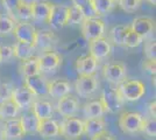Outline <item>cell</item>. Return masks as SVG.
<instances>
[{"label":"cell","mask_w":156,"mask_h":140,"mask_svg":"<svg viewBox=\"0 0 156 140\" xmlns=\"http://www.w3.org/2000/svg\"><path fill=\"white\" fill-rule=\"evenodd\" d=\"M118 92L125 102H135L142 98L146 93V87L139 80H125L118 84Z\"/></svg>","instance_id":"obj_1"},{"label":"cell","mask_w":156,"mask_h":140,"mask_svg":"<svg viewBox=\"0 0 156 140\" xmlns=\"http://www.w3.org/2000/svg\"><path fill=\"white\" fill-rule=\"evenodd\" d=\"M84 134V121L76 117L64 118L59 124V135L65 140H78Z\"/></svg>","instance_id":"obj_2"},{"label":"cell","mask_w":156,"mask_h":140,"mask_svg":"<svg viewBox=\"0 0 156 140\" xmlns=\"http://www.w3.org/2000/svg\"><path fill=\"white\" fill-rule=\"evenodd\" d=\"M143 116L139 112H124L119 117L118 125L120 130L127 134H135L141 132V126H142Z\"/></svg>","instance_id":"obj_3"},{"label":"cell","mask_w":156,"mask_h":140,"mask_svg":"<svg viewBox=\"0 0 156 140\" xmlns=\"http://www.w3.org/2000/svg\"><path fill=\"white\" fill-rule=\"evenodd\" d=\"M80 27L83 38L89 42L103 38L105 34V22L100 18L84 19V21L80 23Z\"/></svg>","instance_id":"obj_4"},{"label":"cell","mask_w":156,"mask_h":140,"mask_svg":"<svg viewBox=\"0 0 156 140\" xmlns=\"http://www.w3.org/2000/svg\"><path fill=\"white\" fill-rule=\"evenodd\" d=\"M100 102L103 103L105 107V111L108 113H117L119 112L122 105H124L125 100L121 98V96L119 95L117 89H106L101 92L100 96Z\"/></svg>","instance_id":"obj_5"},{"label":"cell","mask_w":156,"mask_h":140,"mask_svg":"<svg viewBox=\"0 0 156 140\" xmlns=\"http://www.w3.org/2000/svg\"><path fill=\"white\" fill-rule=\"evenodd\" d=\"M127 70L124 63H108L103 68V77L111 84H120L126 80Z\"/></svg>","instance_id":"obj_6"},{"label":"cell","mask_w":156,"mask_h":140,"mask_svg":"<svg viewBox=\"0 0 156 140\" xmlns=\"http://www.w3.org/2000/svg\"><path fill=\"white\" fill-rule=\"evenodd\" d=\"M99 82L96 75L91 76H79L75 83L76 92L80 97H90L98 90Z\"/></svg>","instance_id":"obj_7"},{"label":"cell","mask_w":156,"mask_h":140,"mask_svg":"<svg viewBox=\"0 0 156 140\" xmlns=\"http://www.w3.org/2000/svg\"><path fill=\"white\" fill-rule=\"evenodd\" d=\"M36 32H37V29L35 28L33 23L28 22V21H20V22H16L12 33L18 41L30 43L34 46Z\"/></svg>","instance_id":"obj_8"},{"label":"cell","mask_w":156,"mask_h":140,"mask_svg":"<svg viewBox=\"0 0 156 140\" xmlns=\"http://www.w3.org/2000/svg\"><path fill=\"white\" fill-rule=\"evenodd\" d=\"M89 52H90V55L99 62L104 59H107L111 55L112 45L107 40V38L103 36L89 42Z\"/></svg>","instance_id":"obj_9"},{"label":"cell","mask_w":156,"mask_h":140,"mask_svg":"<svg viewBox=\"0 0 156 140\" xmlns=\"http://www.w3.org/2000/svg\"><path fill=\"white\" fill-rule=\"evenodd\" d=\"M48 84L49 82L41 75H34L29 77H25V87L35 96V97H43L48 95Z\"/></svg>","instance_id":"obj_10"},{"label":"cell","mask_w":156,"mask_h":140,"mask_svg":"<svg viewBox=\"0 0 156 140\" xmlns=\"http://www.w3.org/2000/svg\"><path fill=\"white\" fill-rule=\"evenodd\" d=\"M130 28L144 41L153 36V33L155 32V21L148 16H139L133 20Z\"/></svg>","instance_id":"obj_11"},{"label":"cell","mask_w":156,"mask_h":140,"mask_svg":"<svg viewBox=\"0 0 156 140\" xmlns=\"http://www.w3.org/2000/svg\"><path fill=\"white\" fill-rule=\"evenodd\" d=\"M57 111L63 118H69V117H75V114L79 110V102L76 97L71 96L70 93L65 95L63 97L58 98L57 102Z\"/></svg>","instance_id":"obj_12"},{"label":"cell","mask_w":156,"mask_h":140,"mask_svg":"<svg viewBox=\"0 0 156 140\" xmlns=\"http://www.w3.org/2000/svg\"><path fill=\"white\" fill-rule=\"evenodd\" d=\"M37 59H39L41 73H51V71H55L62 64V56L58 53L54 52V50L44 52Z\"/></svg>","instance_id":"obj_13"},{"label":"cell","mask_w":156,"mask_h":140,"mask_svg":"<svg viewBox=\"0 0 156 140\" xmlns=\"http://www.w3.org/2000/svg\"><path fill=\"white\" fill-rule=\"evenodd\" d=\"M54 29H62L68 25V6L54 4L48 22Z\"/></svg>","instance_id":"obj_14"},{"label":"cell","mask_w":156,"mask_h":140,"mask_svg":"<svg viewBox=\"0 0 156 140\" xmlns=\"http://www.w3.org/2000/svg\"><path fill=\"white\" fill-rule=\"evenodd\" d=\"M30 5H32L33 20L47 23L54 4L48 1V0H34L30 2Z\"/></svg>","instance_id":"obj_15"},{"label":"cell","mask_w":156,"mask_h":140,"mask_svg":"<svg viewBox=\"0 0 156 140\" xmlns=\"http://www.w3.org/2000/svg\"><path fill=\"white\" fill-rule=\"evenodd\" d=\"M98 62L90 54L79 56L76 61V71L78 76H91L98 69Z\"/></svg>","instance_id":"obj_16"},{"label":"cell","mask_w":156,"mask_h":140,"mask_svg":"<svg viewBox=\"0 0 156 140\" xmlns=\"http://www.w3.org/2000/svg\"><path fill=\"white\" fill-rule=\"evenodd\" d=\"M57 42H58V38L51 31H37L35 41H34V47L48 52V50H52V48L57 45Z\"/></svg>","instance_id":"obj_17"},{"label":"cell","mask_w":156,"mask_h":140,"mask_svg":"<svg viewBox=\"0 0 156 140\" xmlns=\"http://www.w3.org/2000/svg\"><path fill=\"white\" fill-rule=\"evenodd\" d=\"M25 135V132L21 127L19 119H8L4 124V128L1 131L2 140H20Z\"/></svg>","instance_id":"obj_18"},{"label":"cell","mask_w":156,"mask_h":140,"mask_svg":"<svg viewBox=\"0 0 156 140\" xmlns=\"http://www.w3.org/2000/svg\"><path fill=\"white\" fill-rule=\"evenodd\" d=\"M11 99L18 105L19 109H28L32 106L33 102L35 99V96L33 95L25 85L14 89Z\"/></svg>","instance_id":"obj_19"},{"label":"cell","mask_w":156,"mask_h":140,"mask_svg":"<svg viewBox=\"0 0 156 140\" xmlns=\"http://www.w3.org/2000/svg\"><path fill=\"white\" fill-rule=\"evenodd\" d=\"M37 134L46 140L56 139L59 135V123L54 120L52 118L41 120Z\"/></svg>","instance_id":"obj_20"},{"label":"cell","mask_w":156,"mask_h":140,"mask_svg":"<svg viewBox=\"0 0 156 140\" xmlns=\"http://www.w3.org/2000/svg\"><path fill=\"white\" fill-rule=\"evenodd\" d=\"M84 121V134L91 139L93 135L106 130L107 123L104 117H97V118H86Z\"/></svg>","instance_id":"obj_21"},{"label":"cell","mask_w":156,"mask_h":140,"mask_svg":"<svg viewBox=\"0 0 156 140\" xmlns=\"http://www.w3.org/2000/svg\"><path fill=\"white\" fill-rule=\"evenodd\" d=\"M33 113L40 120L50 119L54 116V106L48 100H34L32 104Z\"/></svg>","instance_id":"obj_22"},{"label":"cell","mask_w":156,"mask_h":140,"mask_svg":"<svg viewBox=\"0 0 156 140\" xmlns=\"http://www.w3.org/2000/svg\"><path fill=\"white\" fill-rule=\"evenodd\" d=\"M71 85L68 81L64 80H55L49 82L48 84V95L52 98H61L65 95L70 93Z\"/></svg>","instance_id":"obj_23"},{"label":"cell","mask_w":156,"mask_h":140,"mask_svg":"<svg viewBox=\"0 0 156 140\" xmlns=\"http://www.w3.org/2000/svg\"><path fill=\"white\" fill-rule=\"evenodd\" d=\"M20 74L21 76L25 77H29V76H34V75H39L41 74L39 64V59L37 56H32L27 60L22 61V63L20 64Z\"/></svg>","instance_id":"obj_24"},{"label":"cell","mask_w":156,"mask_h":140,"mask_svg":"<svg viewBox=\"0 0 156 140\" xmlns=\"http://www.w3.org/2000/svg\"><path fill=\"white\" fill-rule=\"evenodd\" d=\"M128 29H129V26H126V25H118V26L112 27L108 32L107 40L110 41L111 45L124 47L125 36L128 32Z\"/></svg>","instance_id":"obj_25"},{"label":"cell","mask_w":156,"mask_h":140,"mask_svg":"<svg viewBox=\"0 0 156 140\" xmlns=\"http://www.w3.org/2000/svg\"><path fill=\"white\" fill-rule=\"evenodd\" d=\"M19 120L25 134H37L41 120L35 114H25Z\"/></svg>","instance_id":"obj_26"},{"label":"cell","mask_w":156,"mask_h":140,"mask_svg":"<svg viewBox=\"0 0 156 140\" xmlns=\"http://www.w3.org/2000/svg\"><path fill=\"white\" fill-rule=\"evenodd\" d=\"M13 47V54L14 57L19 59L21 61H25L29 57L34 56V52H35V47L30 45V43H26V42H21L18 41Z\"/></svg>","instance_id":"obj_27"},{"label":"cell","mask_w":156,"mask_h":140,"mask_svg":"<svg viewBox=\"0 0 156 140\" xmlns=\"http://www.w3.org/2000/svg\"><path fill=\"white\" fill-rule=\"evenodd\" d=\"M84 116L86 118H97V117H103L106 111L103 105V103L100 99L98 100H92L90 103H86L84 105Z\"/></svg>","instance_id":"obj_28"},{"label":"cell","mask_w":156,"mask_h":140,"mask_svg":"<svg viewBox=\"0 0 156 140\" xmlns=\"http://www.w3.org/2000/svg\"><path fill=\"white\" fill-rule=\"evenodd\" d=\"M19 107L12 99H7L0 103V118L1 119H12L19 113Z\"/></svg>","instance_id":"obj_29"},{"label":"cell","mask_w":156,"mask_h":140,"mask_svg":"<svg viewBox=\"0 0 156 140\" xmlns=\"http://www.w3.org/2000/svg\"><path fill=\"white\" fill-rule=\"evenodd\" d=\"M92 4L97 15L100 18L111 13L114 9L117 2L114 0H92Z\"/></svg>","instance_id":"obj_30"},{"label":"cell","mask_w":156,"mask_h":140,"mask_svg":"<svg viewBox=\"0 0 156 140\" xmlns=\"http://www.w3.org/2000/svg\"><path fill=\"white\" fill-rule=\"evenodd\" d=\"M72 5L78 7L85 19H91V18H99L93 8L92 0H71Z\"/></svg>","instance_id":"obj_31"},{"label":"cell","mask_w":156,"mask_h":140,"mask_svg":"<svg viewBox=\"0 0 156 140\" xmlns=\"http://www.w3.org/2000/svg\"><path fill=\"white\" fill-rule=\"evenodd\" d=\"M19 19L21 21H28L32 19V5L30 2H27L25 0H22V2L20 4L15 14H14V19Z\"/></svg>","instance_id":"obj_32"},{"label":"cell","mask_w":156,"mask_h":140,"mask_svg":"<svg viewBox=\"0 0 156 140\" xmlns=\"http://www.w3.org/2000/svg\"><path fill=\"white\" fill-rule=\"evenodd\" d=\"M16 21L12 19L9 15L0 14V36H6L13 32Z\"/></svg>","instance_id":"obj_33"},{"label":"cell","mask_w":156,"mask_h":140,"mask_svg":"<svg viewBox=\"0 0 156 140\" xmlns=\"http://www.w3.org/2000/svg\"><path fill=\"white\" fill-rule=\"evenodd\" d=\"M84 19V15L78 7L73 5L68 7V25H80Z\"/></svg>","instance_id":"obj_34"},{"label":"cell","mask_w":156,"mask_h":140,"mask_svg":"<svg viewBox=\"0 0 156 140\" xmlns=\"http://www.w3.org/2000/svg\"><path fill=\"white\" fill-rule=\"evenodd\" d=\"M143 42L142 38L137 33H135L129 26V29L125 36L124 40V47H127V48H136L139 47L141 43Z\"/></svg>","instance_id":"obj_35"},{"label":"cell","mask_w":156,"mask_h":140,"mask_svg":"<svg viewBox=\"0 0 156 140\" xmlns=\"http://www.w3.org/2000/svg\"><path fill=\"white\" fill-rule=\"evenodd\" d=\"M141 132L148 135L149 138H155L156 135V120L151 117H143Z\"/></svg>","instance_id":"obj_36"},{"label":"cell","mask_w":156,"mask_h":140,"mask_svg":"<svg viewBox=\"0 0 156 140\" xmlns=\"http://www.w3.org/2000/svg\"><path fill=\"white\" fill-rule=\"evenodd\" d=\"M119 7L126 13H134L141 7V0H117Z\"/></svg>","instance_id":"obj_37"},{"label":"cell","mask_w":156,"mask_h":140,"mask_svg":"<svg viewBox=\"0 0 156 140\" xmlns=\"http://www.w3.org/2000/svg\"><path fill=\"white\" fill-rule=\"evenodd\" d=\"M143 54L146 56V59L149 60H156V42L155 39L149 38L146 40L144 47H143Z\"/></svg>","instance_id":"obj_38"},{"label":"cell","mask_w":156,"mask_h":140,"mask_svg":"<svg viewBox=\"0 0 156 140\" xmlns=\"http://www.w3.org/2000/svg\"><path fill=\"white\" fill-rule=\"evenodd\" d=\"M14 90V87L9 82H0V103L7 99H11V96Z\"/></svg>","instance_id":"obj_39"},{"label":"cell","mask_w":156,"mask_h":140,"mask_svg":"<svg viewBox=\"0 0 156 140\" xmlns=\"http://www.w3.org/2000/svg\"><path fill=\"white\" fill-rule=\"evenodd\" d=\"M13 57V47L0 45V63L1 62H9Z\"/></svg>","instance_id":"obj_40"},{"label":"cell","mask_w":156,"mask_h":140,"mask_svg":"<svg viewBox=\"0 0 156 140\" xmlns=\"http://www.w3.org/2000/svg\"><path fill=\"white\" fill-rule=\"evenodd\" d=\"M2 1V5L6 8L7 13L9 14V16L14 19V14H15V11L19 6L20 4L22 2V0H1ZM15 20V19H14ZM16 21V20H15Z\"/></svg>","instance_id":"obj_41"},{"label":"cell","mask_w":156,"mask_h":140,"mask_svg":"<svg viewBox=\"0 0 156 140\" xmlns=\"http://www.w3.org/2000/svg\"><path fill=\"white\" fill-rule=\"evenodd\" d=\"M142 69L144 70V71L149 73L151 76H153V75H155V73H156V60H149V59H147L146 61H143Z\"/></svg>","instance_id":"obj_42"},{"label":"cell","mask_w":156,"mask_h":140,"mask_svg":"<svg viewBox=\"0 0 156 140\" xmlns=\"http://www.w3.org/2000/svg\"><path fill=\"white\" fill-rule=\"evenodd\" d=\"M91 140H115V138L107 130H103L101 132H99L96 135H93L91 138Z\"/></svg>","instance_id":"obj_43"},{"label":"cell","mask_w":156,"mask_h":140,"mask_svg":"<svg viewBox=\"0 0 156 140\" xmlns=\"http://www.w3.org/2000/svg\"><path fill=\"white\" fill-rule=\"evenodd\" d=\"M148 114L151 118H155L156 116V102L155 100H151L149 104H148Z\"/></svg>","instance_id":"obj_44"},{"label":"cell","mask_w":156,"mask_h":140,"mask_svg":"<svg viewBox=\"0 0 156 140\" xmlns=\"http://www.w3.org/2000/svg\"><path fill=\"white\" fill-rule=\"evenodd\" d=\"M146 1H148L150 5H153V6H155L156 4V0H146Z\"/></svg>","instance_id":"obj_45"},{"label":"cell","mask_w":156,"mask_h":140,"mask_svg":"<svg viewBox=\"0 0 156 140\" xmlns=\"http://www.w3.org/2000/svg\"><path fill=\"white\" fill-rule=\"evenodd\" d=\"M141 1H146V0H141Z\"/></svg>","instance_id":"obj_46"},{"label":"cell","mask_w":156,"mask_h":140,"mask_svg":"<svg viewBox=\"0 0 156 140\" xmlns=\"http://www.w3.org/2000/svg\"><path fill=\"white\" fill-rule=\"evenodd\" d=\"M114 1H115V2H117V0H114Z\"/></svg>","instance_id":"obj_47"}]
</instances>
